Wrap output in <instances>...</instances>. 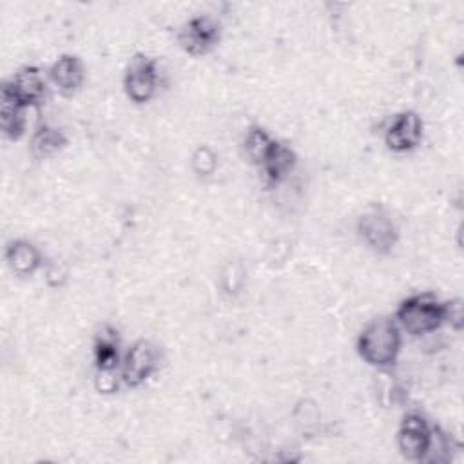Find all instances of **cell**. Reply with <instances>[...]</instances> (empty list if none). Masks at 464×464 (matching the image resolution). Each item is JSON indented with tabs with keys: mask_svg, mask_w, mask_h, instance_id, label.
<instances>
[{
	"mask_svg": "<svg viewBox=\"0 0 464 464\" xmlns=\"http://www.w3.org/2000/svg\"><path fill=\"white\" fill-rule=\"evenodd\" d=\"M401 344L399 324L390 317H375L359 334L357 352L370 366L390 368L399 357Z\"/></svg>",
	"mask_w": 464,
	"mask_h": 464,
	"instance_id": "6da1fadb",
	"label": "cell"
},
{
	"mask_svg": "<svg viewBox=\"0 0 464 464\" xmlns=\"http://www.w3.org/2000/svg\"><path fill=\"white\" fill-rule=\"evenodd\" d=\"M83 76V63L76 54H62L49 69L51 82L65 96L76 92L82 87Z\"/></svg>",
	"mask_w": 464,
	"mask_h": 464,
	"instance_id": "8fae6325",
	"label": "cell"
},
{
	"mask_svg": "<svg viewBox=\"0 0 464 464\" xmlns=\"http://www.w3.org/2000/svg\"><path fill=\"white\" fill-rule=\"evenodd\" d=\"M395 317L399 326L410 335L431 334L448 321V303L439 301L430 292L413 294L401 301Z\"/></svg>",
	"mask_w": 464,
	"mask_h": 464,
	"instance_id": "7a4b0ae2",
	"label": "cell"
},
{
	"mask_svg": "<svg viewBox=\"0 0 464 464\" xmlns=\"http://www.w3.org/2000/svg\"><path fill=\"white\" fill-rule=\"evenodd\" d=\"M5 85L11 89L14 98L25 107H38L45 98V78L34 65H24L20 67L7 82Z\"/></svg>",
	"mask_w": 464,
	"mask_h": 464,
	"instance_id": "30bf717a",
	"label": "cell"
},
{
	"mask_svg": "<svg viewBox=\"0 0 464 464\" xmlns=\"http://www.w3.org/2000/svg\"><path fill=\"white\" fill-rule=\"evenodd\" d=\"M357 232L362 243L377 254H388L399 239V228L393 218L381 205H373L359 216Z\"/></svg>",
	"mask_w": 464,
	"mask_h": 464,
	"instance_id": "3957f363",
	"label": "cell"
},
{
	"mask_svg": "<svg viewBox=\"0 0 464 464\" xmlns=\"http://www.w3.org/2000/svg\"><path fill=\"white\" fill-rule=\"evenodd\" d=\"M192 165L199 174H210L216 167V158L207 147H199L192 156Z\"/></svg>",
	"mask_w": 464,
	"mask_h": 464,
	"instance_id": "e0dca14e",
	"label": "cell"
},
{
	"mask_svg": "<svg viewBox=\"0 0 464 464\" xmlns=\"http://www.w3.org/2000/svg\"><path fill=\"white\" fill-rule=\"evenodd\" d=\"M65 145H67V136L58 127L44 123L33 132L29 141V150L33 158L47 160L62 152Z\"/></svg>",
	"mask_w": 464,
	"mask_h": 464,
	"instance_id": "9a60e30c",
	"label": "cell"
},
{
	"mask_svg": "<svg viewBox=\"0 0 464 464\" xmlns=\"http://www.w3.org/2000/svg\"><path fill=\"white\" fill-rule=\"evenodd\" d=\"M424 125L417 112L402 111L392 118L384 130L386 147L393 152L413 150L422 140Z\"/></svg>",
	"mask_w": 464,
	"mask_h": 464,
	"instance_id": "9c48e42d",
	"label": "cell"
},
{
	"mask_svg": "<svg viewBox=\"0 0 464 464\" xmlns=\"http://www.w3.org/2000/svg\"><path fill=\"white\" fill-rule=\"evenodd\" d=\"M295 161H297L295 152L288 145L274 140L272 147L268 149L259 167L268 183H279L285 176L290 174V170L295 167Z\"/></svg>",
	"mask_w": 464,
	"mask_h": 464,
	"instance_id": "5bb4252c",
	"label": "cell"
},
{
	"mask_svg": "<svg viewBox=\"0 0 464 464\" xmlns=\"http://www.w3.org/2000/svg\"><path fill=\"white\" fill-rule=\"evenodd\" d=\"M0 123L2 132L7 140H18L25 130V107L14 98L11 89L2 85V96H0Z\"/></svg>",
	"mask_w": 464,
	"mask_h": 464,
	"instance_id": "4fadbf2b",
	"label": "cell"
},
{
	"mask_svg": "<svg viewBox=\"0 0 464 464\" xmlns=\"http://www.w3.org/2000/svg\"><path fill=\"white\" fill-rule=\"evenodd\" d=\"M94 366L98 372L96 377V388L103 393L114 392L118 382H116V370L120 366V337L118 330L112 328L111 324H105L98 330L94 337Z\"/></svg>",
	"mask_w": 464,
	"mask_h": 464,
	"instance_id": "277c9868",
	"label": "cell"
},
{
	"mask_svg": "<svg viewBox=\"0 0 464 464\" xmlns=\"http://www.w3.org/2000/svg\"><path fill=\"white\" fill-rule=\"evenodd\" d=\"M431 426L420 413H406L397 430V446L404 459L422 462L430 442H431Z\"/></svg>",
	"mask_w": 464,
	"mask_h": 464,
	"instance_id": "ba28073f",
	"label": "cell"
},
{
	"mask_svg": "<svg viewBox=\"0 0 464 464\" xmlns=\"http://www.w3.org/2000/svg\"><path fill=\"white\" fill-rule=\"evenodd\" d=\"M219 38H221L219 24L207 14H199L187 20L178 31L179 47L192 56L207 54L218 45Z\"/></svg>",
	"mask_w": 464,
	"mask_h": 464,
	"instance_id": "52a82bcc",
	"label": "cell"
},
{
	"mask_svg": "<svg viewBox=\"0 0 464 464\" xmlns=\"http://www.w3.org/2000/svg\"><path fill=\"white\" fill-rule=\"evenodd\" d=\"M5 261L16 276H31L42 265V254L27 239H13L5 246Z\"/></svg>",
	"mask_w": 464,
	"mask_h": 464,
	"instance_id": "7c38bea8",
	"label": "cell"
},
{
	"mask_svg": "<svg viewBox=\"0 0 464 464\" xmlns=\"http://www.w3.org/2000/svg\"><path fill=\"white\" fill-rule=\"evenodd\" d=\"M274 138L259 125H252L246 134H245V141H243V149L246 158L254 163V165H261L268 149L272 147Z\"/></svg>",
	"mask_w": 464,
	"mask_h": 464,
	"instance_id": "2e32d148",
	"label": "cell"
},
{
	"mask_svg": "<svg viewBox=\"0 0 464 464\" xmlns=\"http://www.w3.org/2000/svg\"><path fill=\"white\" fill-rule=\"evenodd\" d=\"M158 350L147 339H138L127 350L121 361L120 379L129 388H138L149 381V377L158 370Z\"/></svg>",
	"mask_w": 464,
	"mask_h": 464,
	"instance_id": "8992f818",
	"label": "cell"
},
{
	"mask_svg": "<svg viewBox=\"0 0 464 464\" xmlns=\"http://www.w3.org/2000/svg\"><path fill=\"white\" fill-rule=\"evenodd\" d=\"M123 89L134 103L149 102L158 89V63L154 58L138 53L134 54L123 74Z\"/></svg>",
	"mask_w": 464,
	"mask_h": 464,
	"instance_id": "5b68a950",
	"label": "cell"
}]
</instances>
